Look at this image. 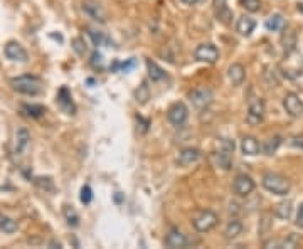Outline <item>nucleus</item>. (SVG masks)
<instances>
[{"label": "nucleus", "mask_w": 303, "mask_h": 249, "mask_svg": "<svg viewBox=\"0 0 303 249\" xmlns=\"http://www.w3.org/2000/svg\"><path fill=\"white\" fill-rule=\"evenodd\" d=\"M291 145H293V147H302L303 148V138L302 137L291 138Z\"/></svg>", "instance_id": "nucleus-39"}, {"label": "nucleus", "mask_w": 303, "mask_h": 249, "mask_svg": "<svg viewBox=\"0 0 303 249\" xmlns=\"http://www.w3.org/2000/svg\"><path fill=\"white\" fill-rule=\"evenodd\" d=\"M232 154H234V141L229 138H223L219 141V150L216 154V160L221 169L229 170L232 167Z\"/></svg>", "instance_id": "nucleus-4"}, {"label": "nucleus", "mask_w": 303, "mask_h": 249, "mask_svg": "<svg viewBox=\"0 0 303 249\" xmlns=\"http://www.w3.org/2000/svg\"><path fill=\"white\" fill-rule=\"evenodd\" d=\"M281 141H283V138H281L280 135H273V137L266 138V140H265V143L261 145L263 154L268 155V156H271L273 154H276V150H278V148H280Z\"/></svg>", "instance_id": "nucleus-22"}, {"label": "nucleus", "mask_w": 303, "mask_h": 249, "mask_svg": "<svg viewBox=\"0 0 303 249\" xmlns=\"http://www.w3.org/2000/svg\"><path fill=\"white\" fill-rule=\"evenodd\" d=\"M3 52H5L7 59L14 62H27L29 56H27V51L24 49L22 44H19L17 41H9L3 47Z\"/></svg>", "instance_id": "nucleus-9"}, {"label": "nucleus", "mask_w": 303, "mask_h": 249, "mask_svg": "<svg viewBox=\"0 0 303 249\" xmlns=\"http://www.w3.org/2000/svg\"><path fill=\"white\" fill-rule=\"evenodd\" d=\"M29 143H30V133L26 128H19L15 133V147H14V152L15 154H24L26 148L29 147Z\"/></svg>", "instance_id": "nucleus-18"}, {"label": "nucleus", "mask_w": 303, "mask_h": 249, "mask_svg": "<svg viewBox=\"0 0 303 249\" xmlns=\"http://www.w3.org/2000/svg\"><path fill=\"white\" fill-rule=\"evenodd\" d=\"M194 58L200 62L206 64H216L217 59H219V49L212 44V42H204V44H199L194 51Z\"/></svg>", "instance_id": "nucleus-5"}, {"label": "nucleus", "mask_w": 303, "mask_h": 249, "mask_svg": "<svg viewBox=\"0 0 303 249\" xmlns=\"http://www.w3.org/2000/svg\"><path fill=\"white\" fill-rule=\"evenodd\" d=\"M34 182H36V186L39 188H42V190L45 192H54V180L51 179V177H36L34 179Z\"/></svg>", "instance_id": "nucleus-30"}, {"label": "nucleus", "mask_w": 303, "mask_h": 249, "mask_svg": "<svg viewBox=\"0 0 303 249\" xmlns=\"http://www.w3.org/2000/svg\"><path fill=\"white\" fill-rule=\"evenodd\" d=\"M291 211H293L291 202L283 201V202H280V204H276V207H274V216H276L278 219L288 220L290 219V216H291Z\"/></svg>", "instance_id": "nucleus-26"}, {"label": "nucleus", "mask_w": 303, "mask_h": 249, "mask_svg": "<svg viewBox=\"0 0 303 249\" xmlns=\"http://www.w3.org/2000/svg\"><path fill=\"white\" fill-rule=\"evenodd\" d=\"M297 42H298V37H297V32H295V29H291V27H287V29H285L283 27V34H281V46H283L285 56H290L291 52L297 49Z\"/></svg>", "instance_id": "nucleus-16"}, {"label": "nucleus", "mask_w": 303, "mask_h": 249, "mask_svg": "<svg viewBox=\"0 0 303 249\" xmlns=\"http://www.w3.org/2000/svg\"><path fill=\"white\" fill-rule=\"evenodd\" d=\"M242 233V222L239 219H231L226 224V229H224V237L227 241H232Z\"/></svg>", "instance_id": "nucleus-21"}, {"label": "nucleus", "mask_w": 303, "mask_h": 249, "mask_svg": "<svg viewBox=\"0 0 303 249\" xmlns=\"http://www.w3.org/2000/svg\"><path fill=\"white\" fill-rule=\"evenodd\" d=\"M261 184L268 192H271V194H274V195H287L288 192H290V182H288L285 177L278 175V173H273V172L265 173Z\"/></svg>", "instance_id": "nucleus-3"}, {"label": "nucleus", "mask_w": 303, "mask_h": 249, "mask_svg": "<svg viewBox=\"0 0 303 249\" xmlns=\"http://www.w3.org/2000/svg\"><path fill=\"white\" fill-rule=\"evenodd\" d=\"M298 9H300V10H303V3H298Z\"/></svg>", "instance_id": "nucleus-41"}, {"label": "nucleus", "mask_w": 303, "mask_h": 249, "mask_svg": "<svg viewBox=\"0 0 303 249\" xmlns=\"http://www.w3.org/2000/svg\"><path fill=\"white\" fill-rule=\"evenodd\" d=\"M200 158H202V152H200L199 148L187 147V148H182V150L179 152L177 163L181 167H190V165H194V163L199 162Z\"/></svg>", "instance_id": "nucleus-14"}, {"label": "nucleus", "mask_w": 303, "mask_h": 249, "mask_svg": "<svg viewBox=\"0 0 303 249\" xmlns=\"http://www.w3.org/2000/svg\"><path fill=\"white\" fill-rule=\"evenodd\" d=\"M86 31H88V35L91 37V41H93V44H94V46L110 44V39H108L106 35L103 34V32L94 31V29H86Z\"/></svg>", "instance_id": "nucleus-29"}, {"label": "nucleus", "mask_w": 303, "mask_h": 249, "mask_svg": "<svg viewBox=\"0 0 303 249\" xmlns=\"http://www.w3.org/2000/svg\"><path fill=\"white\" fill-rule=\"evenodd\" d=\"M71 46H73V49H75V52L77 56H84V54H86L88 47H86V42H84V39H81V37L73 39Z\"/></svg>", "instance_id": "nucleus-32"}, {"label": "nucleus", "mask_w": 303, "mask_h": 249, "mask_svg": "<svg viewBox=\"0 0 303 249\" xmlns=\"http://www.w3.org/2000/svg\"><path fill=\"white\" fill-rule=\"evenodd\" d=\"M167 118L174 126H182L189 120V108L185 106V103L177 101L167 109Z\"/></svg>", "instance_id": "nucleus-6"}, {"label": "nucleus", "mask_w": 303, "mask_h": 249, "mask_svg": "<svg viewBox=\"0 0 303 249\" xmlns=\"http://www.w3.org/2000/svg\"><path fill=\"white\" fill-rule=\"evenodd\" d=\"M266 29L271 31V32H276V31H283L285 27V19L283 16H280V14H273V16H270L266 19Z\"/></svg>", "instance_id": "nucleus-25"}, {"label": "nucleus", "mask_w": 303, "mask_h": 249, "mask_svg": "<svg viewBox=\"0 0 303 249\" xmlns=\"http://www.w3.org/2000/svg\"><path fill=\"white\" fill-rule=\"evenodd\" d=\"M189 99L192 101V105L196 106L197 109H204L211 106V103H212V99H214V93L209 88H197V90L189 93Z\"/></svg>", "instance_id": "nucleus-8"}, {"label": "nucleus", "mask_w": 303, "mask_h": 249, "mask_svg": "<svg viewBox=\"0 0 303 249\" xmlns=\"http://www.w3.org/2000/svg\"><path fill=\"white\" fill-rule=\"evenodd\" d=\"M187 244H189L187 236L181 229H177V227H172L167 233V236H165V246L170 249H182L187 246Z\"/></svg>", "instance_id": "nucleus-12"}, {"label": "nucleus", "mask_w": 303, "mask_h": 249, "mask_svg": "<svg viewBox=\"0 0 303 249\" xmlns=\"http://www.w3.org/2000/svg\"><path fill=\"white\" fill-rule=\"evenodd\" d=\"M93 201V190H91L90 186H84L81 188V202L83 204H90Z\"/></svg>", "instance_id": "nucleus-35"}, {"label": "nucleus", "mask_w": 303, "mask_h": 249, "mask_svg": "<svg viewBox=\"0 0 303 249\" xmlns=\"http://www.w3.org/2000/svg\"><path fill=\"white\" fill-rule=\"evenodd\" d=\"M147 69H149V78L152 81H155V83L162 81L165 78V71L155 61H152V59H147Z\"/></svg>", "instance_id": "nucleus-24"}, {"label": "nucleus", "mask_w": 303, "mask_h": 249, "mask_svg": "<svg viewBox=\"0 0 303 249\" xmlns=\"http://www.w3.org/2000/svg\"><path fill=\"white\" fill-rule=\"evenodd\" d=\"M56 101H58L59 108H61L64 113H68V115H75L76 113V106H75V103H73L71 91H69L66 86H62L61 90L58 91V98H56Z\"/></svg>", "instance_id": "nucleus-15"}, {"label": "nucleus", "mask_w": 303, "mask_h": 249, "mask_svg": "<svg viewBox=\"0 0 303 249\" xmlns=\"http://www.w3.org/2000/svg\"><path fill=\"white\" fill-rule=\"evenodd\" d=\"M219 222L216 212L209 211V209H202V211H197L192 218V227L197 233H209Z\"/></svg>", "instance_id": "nucleus-2"}, {"label": "nucleus", "mask_w": 303, "mask_h": 249, "mask_svg": "<svg viewBox=\"0 0 303 249\" xmlns=\"http://www.w3.org/2000/svg\"><path fill=\"white\" fill-rule=\"evenodd\" d=\"M184 5H197V3H200V2H204V0H181Z\"/></svg>", "instance_id": "nucleus-40"}, {"label": "nucleus", "mask_w": 303, "mask_h": 249, "mask_svg": "<svg viewBox=\"0 0 303 249\" xmlns=\"http://www.w3.org/2000/svg\"><path fill=\"white\" fill-rule=\"evenodd\" d=\"M241 7H244L248 12H258L261 9V0H241Z\"/></svg>", "instance_id": "nucleus-33"}, {"label": "nucleus", "mask_w": 303, "mask_h": 249, "mask_svg": "<svg viewBox=\"0 0 303 249\" xmlns=\"http://www.w3.org/2000/svg\"><path fill=\"white\" fill-rule=\"evenodd\" d=\"M135 98H136V101L142 103V105L149 101L150 90H149V86H147V83H142V86H138V90L135 91Z\"/></svg>", "instance_id": "nucleus-31"}, {"label": "nucleus", "mask_w": 303, "mask_h": 249, "mask_svg": "<svg viewBox=\"0 0 303 249\" xmlns=\"http://www.w3.org/2000/svg\"><path fill=\"white\" fill-rule=\"evenodd\" d=\"M62 214H64V219H66V222H68L69 227H77V226H79V214H77V212L73 207L64 205V209H62Z\"/></svg>", "instance_id": "nucleus-27"}, {"label": "nucleus", "mask_w": 303, "mask_h": 249, "mask_svg": "<svg viewBox=\"0 0 303 249\" xmlns=\"http://www.w3.org/2000/svg\"><path fill=\"white\" fill-rule=\"evenodd\" d=\"M214 9H216V14L226 10L227 9V0H214Z\"/></svg>", "instance_id": "nucleus-37"}, {"label": "nucleus", "mask_w": 303, "mask_h": 249, "mask_svg": "<svg viewBox=\"0 0 303 249\" xmlns=\"http://www.w3.org/2000/svg\"><path fill=\"white\" fill-rule=\"evenodd\" d=\"M241 150L244 155L248 156H255L259 154V150H261V145H259V141L256 140L255 137H244L241 140Z\"/></svg>", "instance_id": "nucleus-19"}, {"label": "nucleus", "mask_w": 303, "mask_h": 249, "mask_svg": "<svg viewBox=\"0 0 303 249\" xmlns=\"http://www.w3.org/2000/svg\"><path fill=\"white\" fill-rule=\"evenodd\" d=\"M83 10L88 17H91V19L96 20V22H101V24L106 22V12H105L103 7L98 2H94V0H84Z\"/></svg>", "instance_id": "nucleus-13"}, {"label": "nucleus", "mask_w": 303, "mask_h": 249, "mask_svg": "<svg viewBox=\"0 0 303 249\" xmlns=\"http://www.w3.org/2000/svg\"><path fill=\"white\" fill-rule=\"evenodd\" d=\"M136 66V61H135V59H128V61H126V62H118V61H116L115 64H113V67H111V69H121L123 71V73H126V71H130V69H132V67H135Z\"/></svg>", "instance_id": "nucleus-34"}, {"label": "nucleus", "mask_w": 303, "mask_h": 249, "mask_svg": "<svg viewBox=\"0 0 303 249\" xmlns=\"http://www.w3.org/2000/svg\"><path fill=\"white\" fill-rule=\"evenodd\" d=\"M0 231H3V233H7V234L15 233V231H17V222L12 218H9V216L0 214Z\"/></svg>", "instance_id": "nucleus-28"}, {"label": "nucleus", "mask_w": 303, "mask_h": 249, "mask_svg": "<svg viewBox=\"0 0 303 249\" xmlns=\"http://www.w3.org/2000/svg\"><path fill=\"white\" fill-rule=\"evenodd\" d=\"M283 108H285V111L290 116H293V118H298V116L303 115V101L300 99V96L295 93H288L285 96Z\"/></svg>", "instance_id": "nucleus-11"}, {"label": "nucleus", "mask_w": 303, "mask_h": 249, "mask_svg": "<svg viewBox=\"0 0 303 249\" xmlns=\"http://www.w3.org/2000/svg\"><path fill=\"white\" fill-rule=\"evenodd\" d=\"M265 113H266V108H265V101H263L261 98H253L251 101H249V106H248V115H246V122L249 124H258L263 122V118H265Z\"/></svg>", "instance_id": "nucleus-7"}, {"label": "nucleus", "mask_w": 303, "mask_h": 249, "mask_svg": "<svg viewBox=\"0 0 303 249\" xmlns=\"http://www.w3.org/2000/svg\"><path fill=\"white\" fill-rule=\"evenodd\" d=\"M91 64H93L94 67H103V56L98 51H94L93 56H91Z\"/></svg>", "instance_id": "nucleus-36"}, {"label": "nucleus", "mask_w": 303, "mask_h": 249, "mask_svg": "<svg viewBox=\"0 0 303 249\" xmlns=\"http://www.w3.org/2000/svg\"><path fill=\"white\" fill-rule=\"evenodd\" d=\"M297 226L303 229V204L300 205V209H298V214H297Z\"/></svg>", "instance_id": "nucleus-38"}, {"label": "nucleus", "mask_w": 303, "mask_h": 249, "mask_svg": "<svg viewBox=\"0 0 303 249\" xmlns=\"http://www.w3.org/2000/svg\"><path fill=\"white\" fill-rule=\"evenodd\" d=\"M255 187H256L255 180L249 175H244V173L238 175L234 179V182H232V190H234V194L239 195V197H248V195L255 190Z\"/></svg>", "instance_id": "nucleus-10"}, {"label": "nucleus", "mask_w": 303, "mask_h": 249, "mask_svg": "<svg viewBox=\"0 0 303 249\" xmlns=\"http://www.w3.org/2000/svg\"><path fill=\"white\" fill-rule=\"evenodd\" d=\"M10 84L20 94L37 96L42 93V79L36 74H22V76L12 78Z\"/></svg>", "instance_id": "nucleus-1"}, {"label": "nucleus", "mask_w": 303, "mask_h": 249, "mask_svg": "<svg viewBox=\"0 0 303 249\" xmlns=\"http://www.w3.org/2000/svg\"><path fill=\"white\" fill-rule=\"evenodd\" d=\"M227 78H229V81H231L232 86H241V84L244 83V79H246L244 66H242V64H239V62L231 64V66H229V69H227Z\"/></svg>", "instance_id": "nucleus-17"}, {"label": "nucleus", "mask_w": 303, "mask_h": 249, "mask_svg": "<svg viewBox=\"0 0 303 249\" xmlns=\"http://www.w3.org/2000/svg\"><path fill=\"white\" fill-rule=\"evenodd\" d=\"M20 111L24 113L29 118H41L42 115L45 113V108L42 105H34V103H26V105L20 106Z\"/></svg>", "instance_id": "nucleus-23"}, {"label": "nucleus", "mask_w": 303, "mask_h": 249, "mask_svg": "<svg viewBox=\"0 0 303 249\" xmlns=\"http://www.w3.org/2000/svg\"><path fill=\"white\" fill-rule=\"evenodd\" d=\"M255 27H256L255 19H251V17H248V16L239 17L238 24H236V31H238V34L244 35V37L251 35V32L255 31Z\"/></svg>", "instance_id": "nucleus-20"}]
</instances>
